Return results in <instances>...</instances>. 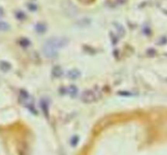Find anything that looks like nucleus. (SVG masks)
I'll return each instance as SVG.
<instances>
[{
    "instance_id": "obj_1",
    "label": "nucleus",
    "mask_w": 167,
    "mask_h": 155,
    "mask_svg": "<svg viewBox=\"0 0 167 155\" xmlns=\"http://www.w3.org/2000/svg\"><path fill=\"white\" fill-rule=\"evenodd\" d=\"M65 40L63 38H53L49 40L44 46V53L47 57H54L56 55L57 50L65 45Z\"/></svg>"
},
{
    "instance_id": "obj_4",
    "label": "nucleus",
    "mask_w": 167,
    "mask_h": 155,
    "mask_svg": "<svg viewBox=\"0 0 167 155\" xmlns=\"http://www.w3.org/2000/svg\"><path fill=\"white\" fill-rule=\"evenodd\" d=\"M80 2L83 3H91L94 0H79Z\"/></svg>"
},
{
    "instance_id": "obj_3",
    "label": "nucleus",
    "mask_w": 167,
    "mask_h": 155,
    "mask_svg": "<svg viewBox=\"0 0 167 155\" xmlns=\"http://www.w3.org/2000/svg\"><path fill=\"white\" fill-rule=\"evenodd\" d=\"M9 29V25L5 22L0 21V30L1 31H7Z\"/></svg>"
},
{
    "instance_id": "obj_2",
    "label": "nucleus",
    "mask_w": 167,
    "mask_h": 155,
    "mask_svg": "<svg viewBox=\"0 0 167 155\" xmlns=\"http://www.w3.org/2000/svg\"><path fill=\"white\" fill-rule=\"evenodd\" d=\"M82 100L85 103H91L96 100V94L92 90H87L82 95Z\"/></svg>"
}]
</instances>
